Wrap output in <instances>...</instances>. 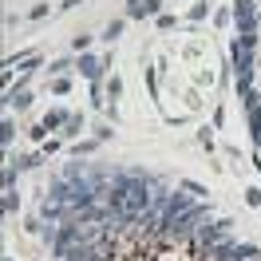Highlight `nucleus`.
<instances>
[{"mask_svg":"<svg viewBox=\"0 0 261 261\" xmlns=\"http://www.w3.org/2000/svg\"><path fill=\"white\" fill-rule=\"evenodd\" d=\"M103 91H107V103H119V99H123V80H119V75H107V80H103Z\"/></svg>","mask_w":261,"mask_h":261,"instance_id":"1","label":"nucleus"},{"mask_svg":"<svg viewBox=\"0 0 261 261\" xmlns=\"http://www.w3.org/2000/svg\"><path fill=\"white\" fill-rule=\"evenodd\" d=\"M123 32H127V20H111V24L103 28V36H99V40H103V44H115Z\"/></svg>","mask_w":261,"mask_h":261,"instance_id":"2","label":"nucleus"},{"mask_svg":"<svg viewBox=\"0 0 261 261\" xmlns=\"http://www.w3.org/2000/svg\"><path fill=\"white\" fill-rule=\"evenodd\" d=\"M48 87H51V95H71V87H75V83H71V75H51Z\"/></svg>","mask_w":261,"mask_h":261,"instance_id":"3","label":"nucleus"},{"mask_svg":"<svg viewBox=\"0 0 261 261\" xmlns=\"http://www.w3.org/2000/svg\"><path fill=\"white\" fill-rule=\"evenodd\" d=\"M32 91H12V95H8V107H12V111H28V107H32Z\"/></svg>","mask_w":261,"mask_h":261,"instance_id":"4","label":"nucleus"},{"mask_svg":"<svg viewBox=\"0 0 261 261\" xmlns=\"http://www.w3.org/2000/svg\"><path fill=\"white\" fill-rule=\"evenodd\" d=\"M67 119H71L67 111H48V115H44V127H48V130H56V127H67Z\"/></svg>","mask_w":261,"mask_h":261,"instance_id":"5","label":"nucleus"},{"mask_svg":"<svg viewBox=\"0 0 261 261\" xmlns=\"http://www.w3.org/2000/svg\"><path fill=\"white\" fill-rule=\"evenodd\" d=\"M95 150H99V139H83V143H71V154H80V159H83V154H95Z\"/></svg>","mask_w":261,"mask_h":261,"instance_id":"6","label":"nucleus"},{"mask_svg":"<svg viewBox=\"0 0 261 261\" xmlns=\"http://www.w3.org/2000/svg\"><path fill=\"white\" fill-rule=\"evenodd\" d=\"M40 159H48V154H20V159H16V170H36Z\"/></svg>","mask_w":261,"mask_h":261,"instance_id":"7","label":"nucleus"},{"mask_svg":"<svg viewBox=\"0 0 261 261\" xmlns=\"http://www.w3.org/2000/svg\"><path fill=\"white\" fill-rule=\"evenodd\" d=\"M186 16H190V20H206V16H210V0H194V8H190Z\"/></svg>","mask_w":261,"mask_h":261,"instance_id":"8","label":"nucleus"},{"mask_svg":"<svg viewBox=\"0 0 261 261\" xmlns=\"http://www.w3.org/2000/svg\"><path fill=\"white\" fill-rule=\"evenodd\" d=\"M154 24H159V32H170V28H178V16H174V12H163V16H154Z\"/></svg>","mask_w":261,"mask_h":261,"instance_id":"9","label":"nucleus"},{"mask_svg":"<svg viewBox=\"0 0 261 261\" xmlns=\"http://www.w3.org/2000/svg\"><path fill=\"white\" fill-rule=\"evenodd\" d=\"M80 130H83V119H80V115H71V119H67V127H64V139H75Z\"/></svg>","mask_w":261,"mask_h":261,"instance_id":"10","label":"nucleus"},{"mask_svg":"<svg viewBox=\"0 0 261 261\" xmlns=\"http://www.w3.org/2000/svg\"><path fill=\"white\" fill-rule=\"evenodd\" d=\"M194 83H198V87H210V83H214V67L206 64V67H202V71L194 75Z\"/></svg>","mask_w":261,"mask_h":261,"instance_id":"11","label":"nucleus"},{"mask_svg":"<svg viewBox=\"0 0 261 261\" xmlns=\"http://www.w3.org/2000/svg\"><path fill=\"white\" fill-rule=\"evenodd\" d=\"M28 139H32V143H48V127H44V123H36V127L28 130Z\"/></svg>","mask_w":261,"mask_h":261,"instance_id":"12","label":"nucleus"},{"mask_svg":"<svg viewBox=\"0 0 261 261\" xmlns=\"http://www.w3.org/2000/svg\"><path fill=\"white\" fill-rule=\"evenodd\" d=\"M71 48H75V51H87V48H91V36H87V32H75Z\"/></svg>","mask_w":261,"mask_h":261,"instance_id":"13","label":"nucleus"},{"mask_svg":"<svg viewBox=\"0 0 261 261\" xmlns=\"http://www.w3.org/2000/svg\"><path fill=\"white\" fill-rule=\"evenodd\" d=\"M56 150H64V143H60V139H48V143H40V154H56Z\"/></svg>","mask_w":261,"mask_h":261,"instance_id":"14","label":"nucleus"},{"mask_svg":"<svg viewBox=\"0 0 261 261\" xmlns=\"http://www.w3.org/2000/svg\"><path fill=\"white\" fill-rule=\"evenodd\" d=\"M245 202H249L253 210H261V190H257V186H249V190H245Z\"/></svg>","mask_w":261,"mask_h":261,"instance_id":"15","label":"nucleus"},{"mask_svg":"<svg viewBox=\"0 0 261 261\" xmlns=\"http://www.w3.org/2000/svg\"><path fill=\"white\" fill-rule=\"evenodd\" d=\"M178 186H182V190H190V194H198V198L206 194V186H198V182H190V178H182Z\"/></svg>","mask_w":261,"mask_h":261,"instance_id":"16","label":"nucleus"},{"mask_svg":"<svg viewBox=\"0 0 261 261\" xmlns=\"http://www.w3.org/2000/svg\"><path fill=\"white\" fill-rule=\"evenodd\" d=\"M198 143H202L206 150H214V135H210V127H202V130H198Z\"/></svg>","mask_w":261,"mask_h":261,"instance_id":"17","label":"nucleus"},{"mask_svg":"<svg viewBox=\"0 0 261 261\" xmlns=\"http://www.w3.org/2000/svg\"><path fill=\"white\" fill-rule=\"evenodd\" d=\"M48 12H51V4H36L32 12H28V20H44V16H48Z\"/></svg>","mask_w":261,"mask_h":261,"instance_id":"18","label":"nucleus"},{"mask_svg":"<svg viewBox=\"0 0 261 261\" xmlns=\"http://www.w3.org/2000/svg\"><path fill=\"white\" fill-rule=\"evenodd\" d=\"M4 210H8V214H16V210H20V198L12 194V190H8V198H4Z\"/></svg>","mask_w":261,"mask_h":261,"instance_id":"19","label":"nucleus"},{"mask_svg":"<svg viewBox=\"0 0 261 261\" xmlns=\"http://www.w3.org/2000/svg\"><path fill=\"white\" fill-rule=\"evenodd\" d=\"M111 135H115V130L107 127V123H99V127H95V139H99V143H107V139H111Z\"/></svg>","mask_w":261,"mask_h":261,"instance_id":"20","label":"nucleus"},{"mask_svg":"<svg viewBox=\"0 0 261 261\" xmlns=\"http://www.w3.org/2000/svg\"><path fill=\"white\" fill-rule=\"evenodd\" d=\"M214 24H218V28H226V24H229V12H226V8H218V12H214Z\"/></svg>","mask_w":261,"mask_h":261,"instance_id":"21","label":"nucleus"},{"mask_svg":"<svg viewBox=\"0 0 261 261\" xmlns=\"http://www.w3.org/2000/svg\"><path fill=\"white\" fill-rule=\"evenodd\" d=\"M12 130H16V127H12V119H4V135H0V139H4V147L12 143Z\"/></svg>","mask_w":261,"mask_h":261,"instance_id":"22","label":"nucleus"},{"mask_svg":"<svg viewBox=\"0 0 261 261\" xmlns=\"http://www.w3.org/2000/svg\"><path fill=\"white\" fill-rule=\"evenodd\" d=\"M83 0H64V4H60V8H64V12H71V8H80Z\"/></svg>","mask_w":261,"mask_h":261,"instance_id":"23","label":"nucleus"},{"mask_svg":"<svg viewBox=\"0 0 261 261\" xmlns=\"http://www.w3.org/2000/svg\"><path fill=\"white\" fill-rule=\"evenodd\" d=\"M174 4H178V0H174Z\"/></svg>","mask_w":261,"mask_h":261,"instance_id":"24","label":"nucleus"}]
</instances>
